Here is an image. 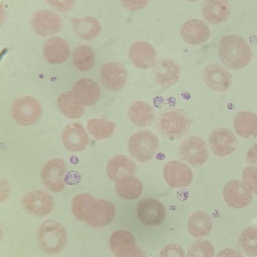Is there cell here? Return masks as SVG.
I'll use <instances>...</instances> for the list:
<instances>
[{"label":"cell","instance_id":"34","mask_svg":"<svg viewBox=\"0 0 257 257\" xmlns=\"http://www.w3.org/2000/svg\"><path fill=\"white\" fill-rule=\"evenodd\" d=\"M73 62L79 70L87 71L95 64L93 51L88 46H81L77 48L73 54Z\"/></svg>","mask_w":257,"mask_h":257},{"label":"cell","instance_id":"4","mask_svg":"<svg viewBox=\"0 0 257 257\" xmlns=\"http://www.w3.org/2000/svg\"><path fill=\"white\" fill-rule=\"evenodd\" d=\"M128 147L132 157L144 162L151 160L159 148V140L153 132L143 130L133 134L128 140Z\"/></svg>","mask_w":257,"mask_h":257},{"label":"cell","instance_id":"37","mask_svg":"<svg viewBox=\"0 0 257 257\" xmlns=\"http://www.w3.org/2000/svg\"><path fill=\"white\" fill-rule=\"evenodd\" d=\"M160 257H185V253L180 245L170 244L162 249L160 252Z\"/></svg>","mask_w":257,"mask_h":257},{"label":"cell","instance_id":"17","mask_svg":"<svg viewBox=\"0 0 257 257\" xmlns=\"http://www.w3.org/2000/svg\"><path fill=\"white\" fill-rule=\"evenodd\" d=\"M128 57L134 66L142 69L154 66L156 62L155 48L150 43L143 41L132 44L128 50Z\"/></svg>","mask_w":257,"mask_h":257},{"label":"cell","instance_id":"14","mask_svg":"<svg viewBox=\"0 0 257 257\" xmlns=\"http://www.w3.org/2000/svg\"><path fill=\"white\" fill-rule=\"evenodd\" d=\"M163 175L166 182L173 188L187 187L193 180L192 170L178 161L168 162L164 167Z\"/></svg>","mask_w":257,"mask_h":257},{"label":"cell","instance_id":"18","mask_svg":"<svg viewBox=\"0 0 257 257\" xmlns=\"http://www.w3.org/2000/svg\"><path fill=\"white\" fill-rule=\"evenodd\" d=\"M153 71L156 81L164 87L175 84L179 80L181 72L178 64L168 58L157 61Z\"/></svg>","mask_w":257,"mask_h":257},{"label":"cell","instance_id":"24","mask_svg":"<svg viewBox=\"0 0 257 257\" xmlns=\"http://www.w3.org/2000/svg\"><path fill=\"white\" fill-rule=\"evenodd\" d=\"M73 92L83 105H91L98 100L100 89L93 80L83 78L74 84Z\"/></svg>","mask_w":257,"mask_h":257},{"label":"cell","instance_id":"16","mask_svg":"<svg viewBox=\"0 0 257 257\" xmlns=\"http://www.w3.org/2000/svg\"><path fill=\"white\" fill-rule=\"evenodd\" d=\"M203 79L206 85L211 89L225 91L231 85L232 76L231 72L223 66L212 64L205 68Z\"/></svg>","mask_w":257,"mask_h":257},{"label":"cell","instance_id":"33","mask_svg":"<svg viewBox=\"0 0 257 257\" xmlns=\"http://www.w3.org/2000/svg\"><path fill=\"white\" fill-rule=\"evenodd\" d=\"M115 124L103 118H92L87 123L89 133L97 140L109 138L113 134Z\"/></svg>","mask_w":257,"mask_h":257},{"label":"cell","instance_id":"12","mask_svg":"<svg viewBox=\"0 0 257 257\" xmlns=\"http://www.w3.org/2000/svg\"><path fill=\"white\" fill-rule=\"evenodd\" d=\"M127 72L121 64L116 62L104 64L100 72V79L103 86L111 91L119 90L125 85Z\"/></svg>","mask_w":257,"mask_h":257},{"label":"cell","instance_id":"27","mask_svg":"<svg viewBox=\"0 0 257 257\" xmlns=\"http://www.w3.org/2000/svg\"><path fill=\"white\" fill-rule=\"evenodd\" d=\"M128 114L131 121L138 126H149L155 117L152 107L141 101L134 102L129 108Z\"/></svg>","mask_w":257,"mask_h":257},{"label":"cell","instance_id":"19","mask_svg":"<svg viewBox=\"0 0 257 257\" xmlns=\"http://www.w3.org/2000/svg\"><path fill=\"white\" fill-rule=\"evenodd\" d=\"M32 25L39 34L47 36L56 33L62 26L60 18L53 12L46 10H39L33 15Z\"/></svg>","mask_w":257,"mask_h":257},{"label":"cell","instance_id":"20","mask_svg":"<svg viewBox=\"0 0 257 257\" xmlns=\"http://www.w3.org/2000/svg\"><path fill=\"white\" fill-rule=\"evenodd\" d=\"M62 139L65 147L71 152L83 151L89 143L87 133L83 126L77 122L71 123L65 127Z\"/></svg>","mask_w":257,"mask_h":257},{"label":"cell","instance_id":"30","mask_svg":"<svg viewBox=\"0 0 257 257\" xmlns=\"http://www.w3.org/2000/svg\"><path fill=\"white\" fill-rule=\"evenodd\" d=\"M72 22L77 35L85 40L95 38L101 30L99 22L92 17L72 19Z\"/></svg>","mask_w":257,"mask_h":257},{"label":"cell","instance_id":"31","mask_svg":"<svg viewBox=\"0 0 257 257\" xmlns=\"http://www.w3.org/2000/svg\"><path fill=\"white\" fill-rule=\"evenodd\" d=\"M117 194L125 199L134 200L139 198L143 192V186L137 178L132 177L116 182Z\"/></svg>","mask_w":257,"mask_h":257},{"label":"cell","instance_id":"2","mask_svg":"<svg viewBox=\"0 0 257 257\" xmlns=\"http://www.w3.org/2000/svg\"><path fill=\"white\" fill-rule=\"evenodd\" d=\"M38 237L41 250L47 254H54L60 251L67 242L65 228L60 223L52 220H46L41 224Z\"/></svg>","mask_w":257,"mask_h":257},{"label":"cell","instance_id":"38","mask_svg":"<svg viewBox=\"0 0 257 257\" xmlns=\"http://www.w3.org/2000/svg\"><path fill=\"white\" fill-rule=\"evenodd\" d=\"M148 1H122V5L127 9L131 10L141 9L146 6Z\"/></svg>","mask_w":257,"mask_h":257},{"label":"cell","instance_id":"15","mask_svg":"<svg viewBox=\"0 0 257 257\" xmlns=\"http://www.w3.org/2000/svg\"><path fill=\"white\" fill-rule=\"evenodd\" d=\"M137 214L140 221L147 225H159L166 216V209L157 200L147 198L141 200L137 206Z\"/></svg>","mask_w":257,"mask_h":257},{"label":"cell","instance_id":"1","mask_svg":"<svg viewBox=\"0 0 257 257\" xmlns=\"http://www.w3.org/2000/svg\"><path fill=\"white\" fill-rule=\"evenodd\" d=\"M218 52L223 63L232 69H239L246 66L252 56L246 41L242 37L235 34L222 37L218 45Z\"/></svg>","mask_w":257,"mask_h":257},{"label":"cell","instance_id":"13","mask_svg":"<svg viewBox=\"0 0 257 257\" xmlns=\"http://www.w3.org/2000/svg\"><path fill=\"white\" fill-rule=\"evenodd\" d=\"M208 144L215 155L223 157L235 150L237 141L234 134L230 130L218 128L210 133Z\"/></svg>","mask_w":257,"mask_h":257},{"label":"cell","instance_id":"10","mask_svg":"<svg viewBox=\"0 0 257 257\" xmlns=\"http://www.w3.org/2000/svg\"><path fill=\"white\" fill-rule=\"evenodd\" d=\"M223 196L226 204L236 209L245 208L252 201L251 192L240 180H233L227 182L223 188Z\"/></svg>","mask_w":257,"mask_h":257},{"label":"cell","instance_id":"8","mask_svg":"<svg viewBox=\"0 0 257 257\" xmlns=\"http://www.w3.org/2000/svg\"><path fill=\"white\" fill-rule=\"evenodd\" d=\"M179 154L183 160L194 167L204 164L209 156L205 142L195 136L188 137L182 142Z\"/></svg>","mask_w":257,"mask_h":257},{"label":"cell","instance_id":"35","mask_svg":"<svg viewBox=\"0 0 257 257\" xmlns=\"http://www.w3.org/2000/svg\"><path fill=\"white\" fill-rule=\"evenodd\" d=\"M215 250L208 240H197L190 247L187 257H214Z\"/></svg>","mask_w":257,"mask_h":257},{"label":"cell","instance_id":"26","mask_svg":"<svg viewBox=\"0 0 257 257\" xmlns=\"http://www.w3.org/2000/svg\"><path fill=\"white\" fill-rule=\"evenodd\" d=\"M233 125L236 133L243 138L257 136V115L250 111H241L235 116Z\"/></svg>","mask_w":257,"mask_h":257},{"label":"cell","instance_id":"40","mask_svg":"<svg viewBox=\"0 0 257 257\" xmlns=\"http://www.w3.org/2000/svg\"><path fill=\"white\" fill-rule=\"evenodd\" d=\"M216 257H243L237 250L233 248H226L220 251Z\"/></svg>","mask_w":257,"mask_h":257},{"label":"cell","instance_id":"21","mask_svg":"<svg viewBox=\"0 0 257 257\" xmlns=\"http://www.w3.org/2000/svg\"><path fill=\"white\" fill-rule=\"evenodd\" d=\"M210 33L208 26L201 20L191 19L185 22L181 29V35L187 43L193 45L205 42Z\"/></svg>","mask_w":257,"mask_h":257},{"label":"cell","instance_id":"23","mask_svg":"<svg viewBox=\"0 0 257 257\" xmlns=\"http://www.w3.org/2000/svg\"><path fill=\"white\" fill-rule=\"evenodd\" d=\"M230 13L231 6L227 1H204L202 3V15L211 24H219L225 22Z\"/></svg>","mask_w":257,"mask_h":257},{"label":"cell","instance_id":"25","mask_svg":"<svg viewBox=\"0 0 257 257\" xmlns=\"http://www.w3.org/2000/svg\"><path fill=\"white\" fill-rule=\"evenodd\" d=\"M44 55L47 60L52 64H58L65 61L70 55V49L67 43L59 37H52L46 42Z\"/></svg>","mask_w":257,"mask_h":257},{"label":"cell","instance_id":"29","mask_svg":"<svg viewBox=\"0 0 257 257\" xmlns=\"http://www.w3.org/2000/svg\"><path fill=\"white\" fill-rule=\"evenodd\" d=\"M57 104L60 110L70 118H78L84 111V105L73 92L63 93L58 99Z\"/></svg>","mask_w":257,"mask_h":257},{"label":"cell","instance_id":"39","mask_svg":"<svg viewBox=\"0 0 257 257\" xmlns=\"http://www.w3.org/2000/svg\"><path fill=\"white\" fill-rule=\"evenodd\" d=\"M48 2L52 6L56 8L59 10L66 11L70 9L73 5L74 1H49Z\"/></svg>","mask_w":257,"mask_h":257},{"label":"cell","instance_id":"7","mask_svg":"<svg viewBox=\"0 0 257 257\" xmlns=\"http://www.w3.org/2000/svg\"><path fill=\"white\" fill-rule=\"evenodd\" d=\"M109 245L114 257H145L144 251L136 245L134 236L126 230L113 232Z\"/></svg>","mask_w":257,"mask_h":257},{"label":"cell","instance_id":"32","mask_svg":"<svg viewBox=\"0 0 257 257\" xmlns=\"http://www.w3.org/2000/svg\"><path fill=\"white\" fill-rule=\"evenodd\" d=\"M240 250L247 256H257V227L245 228L238 238Z\"/></svg>","mask_w":257,"mask_h":257},{"label":"cell","instance_id":"36","mask_svg":"<svg viewBox=\"0 0 257 257\" xmlns=\"http://www.w3.org/2000/svg\"><path fill=\"white\" fill-rule=\"evenodd\" d=\"M243 182L249 190L257 194V166L245 168L242 174Z\"/></svg>","mask_w":257,"mask_h":257},{"label":"cell","instance_id":"22","mask_svg":"<svg viewBox=\"0 0 257 257\" xmlns=\"http://www.w3.org/2000/svg\"><path fill=\"white\" fill-rule=\"evenodd\" d=\"M109 178L116 182L133 177L136 171L134 162L123 155H117L111 159L106 167Z\"/></svg>","mask_w":257,"mask_h":257},{"label":"cell","instance_id":"11","mask_svg":"<svg viewBox=\"0 0 257 257\" xmlns=\"http://www.w3.org/2000/svg\"><path fill=\"white\" fill-rule=\"evenodd\" d=\"M67 170L65 162L60 159L48 161L41 172L43 183L49 190L58 192L64 187L63 176Z\"/></svg>","mask_w":257,"mask_h":257},{"label":"cell","instance_id":"28","mask_svg":"<svg viewBox=\"0 0 257 257\" xmlns=\"http://www.w3.org/2000/svg\"><path fill=\"white\" fill-rule=\"evenodd\" d=\"M213 227L211 218L206 212L198 211L189 218L188 230L194 237H199L209 234Z\"/></svg>","mask_w":257,"mask_h":257},{"label":"cell","instance_id":"9","mask_svg":"<svg viewBox=\"0 0 257 257\" xmlns=\"http://www.w3.org/2000/svg\"><path fill=\"white\" fill-rule=\"evenodd\" d=\"M23 208L30 214L44 217L49 214L54 208L52 196L43 190H34L27 194L22 200Z\"/></svg>","mask_w":257,"mask_h":257},{"label":"cell","instance_id":"5","mask_svg":"<svg viewBox=\"0 0 257 257\" xmlns=\"http://www.w3.org/2000/svg\"><path fill=\"white\" fill-rule=\"evenodd\" d=\"M158 126L160 133L170 140L182 137L189 126V120L183 111L173 109L163 113L160 117Z\"/></svg>","mask_w":257,"mask_h":257},{"label":"cell","instance_id":"3","mask_svg":"<svg viewBox=\"0 0 257 257\" xmlns=\"http://www.w3.org/2000/svg\"><path fill=\"white\" fill-rule=\"evenodd\" d=\"M115 208L111 202L96 199L92 196L89 200L80 220L93 227H101L109 224L114 218Z\"/></svg>","mask_w":257,"mask_h":257},{"label":"cell","instance_id":"41","mask_svg":"<svg viewBox=\"0 0 257 257\" xmlns=\"http://www.w3.org/2000/svg\"><path fill=\"white\" fill-rule=\"evenodd\" d=\"M246 160L248 163L257 164V143L254 144L248 151Z\"/></svg>","mask_w":257,"mask_h":257},{"label":"cell","instance_id":"6","mask_svg":"<svg viewBox=\"0 0 257 257\" xmlns=\"http://www.w3.org/2000/svg\"><path fill=\"white\" fill-rule=\"evenodd\" d=\"M11 113L16 122L28 126L36 123L40 119L42 109L37 99L31 96H24L14 101Z\"/></svg>","mask_w":257,"mask_h":257}]
</instances>
